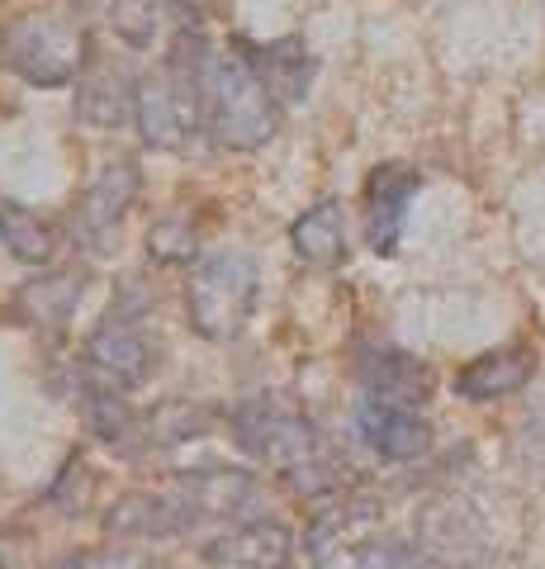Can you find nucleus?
Listing matches in <instances>:
<instances>
[{
	"label": "nucleus",
	"instance_id": "6e6552de",
	"mask_svg": "<svg viewBox=\"0 0 545 569\" xmlns=\"http://www.w3.org/2000/svg\"><path fill=\"white\" fill-rule=\"evenodd\" d=\"M422 186V176L403 162H384L365 181V238L380 257H394L403 242V223H408V204Z\"/></svg>",
	"mask_w": 545,
	"mask_h": 569
},
{
	"label": "nucleus",
	"instance_id": "2eb2a0df",
	"mask_svg": "<svg viewBox=\"0 0 545 569\" xmlns=\"http://www.w3.org/2000/svg\"><path fill=\"white\" fill-rule=\"evenodd\" d=\"M290 247L299 261L319 266V271H332V266L346 261V219L337 200H319L313 209H304L290 223Z\"/></svg>",
	"mask_w": 545,
	"mask_h": 569
},
{
	"label": "nucleus",
	"instance_id": "a211bd4d",
	"mask_svg": "<svg viewBox=\"0 0 545 569\" xmlns=\"http://www.w3.org/2000/svg\"><path fill=\"white\" fill-rule=\"evenodd\" d=\"M0 247L24 266H48L52 257H58V233H52L33 209L0 194Z\"/></svg>",
	"mask_w": 545,
	"mask_h": 569
},
{
	"label": "nucleus",
	"instance_id": "4be33fe9",
	"mask_svg": "<svg viewBox=\"0 0 545 569\" xmlns=\"http://www.w3.org/2000/svg\"><path fill=\"white\" fill-rule=\"evenodd\" d=\"M110 24L129 48H148L157 33V0H114Z\"/></svg>",
	"mask_w": 545,
	"mask_h": 569
},
{
	"label": "nucleus",
	"instance_id": "0eeeda50",
	"mask_svg": "<svg viewBox=\"0 0 545 569\" xmlns=\"http://www.w3.org/2000/svg\"><path fill=\"white\" fill-rule=\"evenodd\" d=\"M356 437L384 460H417L432 447V422H427V408L361 395L356 399Z\"/></svg>",
	"mask_w": 545,
	"mask_h": 569
},
{
	"label": "nucleus",
	"instance_id": "f03ea898",
	"mask_svg": "<svg viewBox=\"0 0 545 569\" xmlns=\"http://www.w3.org/2000/svg\"><path fill=\"white\" fill-rule=\"evenodd\" d=\"M228 432H233V441L242 451H248L261 470L271 475H285L290 485L299 489H319L327 470V456H323V441L319 432H313L309 418L290 413V408L280 403H266V399H252L233 408V418H228Z\"/></svg>",
	"mask_w": 545,
	"mask_h": 569
},
{
	"label": "nucleus",
	"instance_id": "aec40b11",
	"mask_svg": "<svg viewBox=\"0 0 545 569\" xmlns=\"http://www.w3.org/2000/svg\"><path fill=\"white\" fill-rule=\"evenodd\" d=\"M143 427L157 447H171V441H195L209 427V413H200L195 403H162L143 418Z\"/></svg>",
	"mask_w": 545,
	"mask_h": 569
},
{
	"label": "nucleus",
	"instance_id": "5701e85b",
	"mask_svg": "<svg viewBox=\"0 0 545 569\" xmlns=\"http://www.w3.org/2000/svg\"><path fill=\"white\" fill-rule=\"evenodd\" d=\"M62 569H166L148 556H124V550H85V556H72Z\"/></svg>",
	"mask_w": 545,
	"mask_h": 569
},
{
	"label": "nucleus",
	"instance_id": "ddd939ff",
	"mask_svg": "<svg viewBox=\"0 0 545 569\" xmlns=\"http://www.w3.org/2000/svg\"><path fill=\"white\" fill-rule=\"evenodd\" d=\"M356 376H361V395H371V399H394L413 408H427L432 399V370L408 351H394V347L361 351Z\"/></svg>",
	"mask_w": 545,
	"mask_h": 569
},
{
	"label": "nucleus",
	"instance_id": "4468645a",
	"mask_svg": "<svg viewBox=\"0 0 545 569\" xmlns=\"http://www.w3.org/2000/svg\"><path fill=\"white\" fill-rule=\"evenodd\" d=\"M313 569H422L413 550H403L394 541H342L337 527H313L309 537Z\"/></svg>",
	"mask_w": 545,
	"mask_h": 569
},
{
	"label": "nucleus",
	"instance_id": "1a4fd4ad",
	"mask_svg": "<svg viewBox=\"0 0 545 569\" xmlns=\"http://www.w3.org/2000/svg\"><path fill=\"white\" fill-rule=\"evenodd\" d=\"M204 512L190 498L175 493H124L119 503L104 512V527L114 537H133V541H162V537H185Z\"/></svg>",
	"mask_w": 545,
	"mask_h": 569
},
{
	"label": "nucleus",
	"instance_id": "7ed1b4c3",
	"mask_svg": "<svg viewBox=\"0 0 545 569\" xmlns=\"http://www.w3.org/2000/svg\"><path fill=\"white\" fill-rule=\"evenodd\" d=\"M261 295V271L248 252L228 247V252H209L185 284V313L204 342H233V337L252 323Z\"/></svg>",
	"mask_w": 545,
	"mask_h": 569
},
{
	"label": "nucleus",
	"instance_id": "f8f14e48",
	"mask_svg": "<svg viewBox=\"0 0 545 569\" xmlns=\"http://www.w3.org/2000/svg\"><path fill=\"white\" fill-rule=\"evenodd\" d=\"M532 376H536V351L532 347H498V351H484V356H474V361L461 366L455 395L470 399V403L513 399L532 385Z\"/></svg>",
	"mask_w": 545,
	"mask_h": 569
},
{
	"label": "nucleus",
	"instance_id": "6ab92c4d",
	"mask_svg": "<svg viewBox=\"0 0 545 569\" xmlns=\"http://www.w3.org/2000/svg\"><path fill=\"white\" fill-rule=\"evenodd\" d=\"M81 299V276H48V280H33L20 290V309L29 313L33 328H58L72 318Z\"/></svg>",
	"mask_w": 545,
	"mask_h": 569
},
{
	"label": "nucleus",
	"instance_id": "423d86ee",
	"mask_svg": "<svg viewBox=\"0 0 545 569\" xmlns=\"http://www.w3.org/2000/svg\"><path fill=\"white\" fill-rule=\"evenodd\" d=\"M133 200H138V171L129 162L100 167L77 200V219H72L77 238L91 247V252H114V238H119V228H124Z\"/></svg>",
	"mask_w": 545,
	"mask_h": 569
},
{
	"label": "nucleus",
	"instance_id": "412c9836",
	"mask_svg": "<svg viewBox=\"0 0 545 569\" xmlns=\"http://www.w3.org/2000/svg\"><path fill=\"white\" fill-rule=\"evenodd\" d=\"M148 252H152V261H166V266L195 261V257H200V233H195V223L181 219V213H171V219L152 223Z\"/></svg>",
	"mask_w": 545,
	"mask_h": 569
},
{
	"label": "nucleus",
	"instance_id": "20e7f679",
	"mask_svg": "<svg viewBox=\"0 0 545 569\" xmlns=\"http://www.w3.org/2000/svg\"><path fill=\"white\" fill-rule=\"evenodd\" d=\"M85 370L110 385V389H138L157 376V361H162V342L143 313V299H138V280H129V290L114 299L110 318L85 337L81 347Z\"/></svg>",
	"mask_w": 545,
	"mask_h": 569
},
{
	"label": "nucleus",
	"instance_id": "dca6fc26",
	"mask_svg": "<svg viewBox=\"0 0 545 569\" xmlns=\"http://www.w3.org/2000/svg\"><path fill=\"white\" fill-rule=\"evenodd\" d=\"M77 110L85 123L119 129V123L133 114V81L119 67H100L91 58L81 67V81H77Z\"/></svg>",
	"mask_w": 545,
	"mask_h": 569
},
{
	"label": "nucleus",
	"instance_id": "9b49d317",
	"mask_svg": "<svg viewBox=\"0 0 545 569\" xmlns=\"http://www.w3.org/2000/svg\"><path fill=\"white\" fill-rule=\"evenodd\" d=\"M181 493L204 518H228V522L266 518V498H261L256 475H242V470H185Z\"/></svg>",
	"mask_w": 545,
	"mask_h": 569
},
{
	"label": "nucleus",
	"instance_id": "f257e3e1",
	"mask_svg": "<svg viewBox=\"0 0 545 569\" xmlns=\"http://www.w3.org/2000/svg\"><path fill=\"white\" fill-rule=\"evenodd\" d=\"M200 104L204 129L214 142L233 152H256L280 133V96L256 77L238 48H209L200 52Z\"/></svg>",
	"mask_w": 545,
	"mask_h": 569
},
{
	"label": "nucleus",
	"instance_id": "f3484780",
	"mask_svg": "<svg viewBox=\"0 0 545 569\" xmlns=\"http://www.w3.org/2000/svg\"><path fill=\"white\" fill-rule=\"evenodd\" d=\"M238 48L248 52V62L256 67V77L266 81L275 96L304 100L309 81H313V62H309V52L299 48L294 39H280V43H238Z\"/></svg>",
	"mask_w": 545,
	"mask_h": 569
},
{
	"label": "nucleus",
	"instance_id": "39448f33",
	"mask_svg": "<svg viewBox=\"0 0 545 569\" xmlns=\"http://www.w3.org/2000/svg\"><path fill=\"white\" fill-rule=\"evenodd\" d=\"M6 62L33 86H67L81 77V43L52 20H14L0 39Z\"/></svg>",
	"mask_w": 545,
	"mask_h": 569
},
{
	"label": "nucleus",
	"instance_id": "9d476101",
	"mask_svg": "<svg viewBox=\"0 0 545 569\" xmlns=\"http://www.w3.org/2000/svg\"><path fill=\"white\" fill-rule=\"evenodd\" d=\"M204 560L228 569H294V537L266 518L233 522L204 541Z\"/></svg>",
	"mask_w": 545,
	"mask_h": 569
},
{
	"label": "nucleus",
	"instance_id": "b1692460",
	"mask_svg": "<svg viewBox=\"0 0 545 569\" xmlns=\"http://www.w3.org/2000/svg\"><path fill=\"white\" fill-rule=\"evenodd\" d=\"M0 569H20V541L0 527Z\"/></svg>",
	"mask_w": 545,
	"mask_h": 569
}]
</instances>
